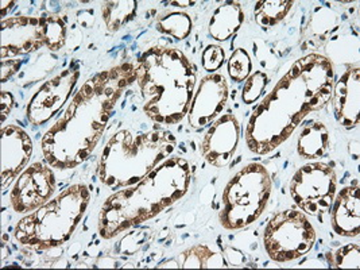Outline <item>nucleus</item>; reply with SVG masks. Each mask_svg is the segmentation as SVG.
<instances>
[{
	"instance_id": "2",
	"label": "nucleus",
	"mask_w": 360,
	"mask_h": 270,
	"mask_svg": "<svg viewBox=\"0 0 360 270\" xmlns=\"http://www.w3.org/2000/svg\"><path fill=\"white\" fill-rule=\"evenodd\" d=\"M333 82V65L327 57L313 53L297 60L250 118L248 149L255 154L277 149L308 114L326 107Z\"/></svg>"
},
{
	"instance_id": "9",
	"label": "nucleus",
	"mask_w": 360,
	"mask_h": 270,
	"mask_svg": "<svg viewBox=\"0 0 360 270\" xmlns=\"http://www.w3.org/2000/svg\"><path fill=\"white\" fill-rule=\"evenodd\" d=\"M336 186V173L332 167L313 162L295 172L289 189L295 204L302 211L317 217L332 205Z\"/></svg>"
},
{
	"instance_id": "18",
	"label": "nucleus",
	"mask_w": 360,
	"mask_h": 270,
	"mask_svg": "<svg viewBox=\"0 0 360 270\" xmlns=\"http://www.w3.org/2000/svg\"><path fill=\"white\" fill-rule=\"evenodd\" d=\"M245 19L240 3L226 1L219 6L210 22V33L217 41H226L239 30Z\"/></svg>"
},
{
	"instance_id": "10",
	"label": "nucleus",
	"mask_w": 360,
	"mask_h": 270,
	"mask_svg": "<svg viewBox=\"0 0 360 270\" xmlns=\"http://www.w3.org/2000/svg\"><path fill=\"white\" fill-rule=\"evenodd\" d=\"M79 77V68L70 67L41 85L27 104L29 122L34 126L49 122L69 99Z\"/></svg>"
},
{
	"instance_id": "7",
	"label": "nucleus",
	"mask_w": 360,
	"mask_h": 270,
	"mask_svg": "<svg viewBox=\"0 0 360 270\" xmlns=\"http://www.w3.org/2000/svg\"><path fill=\"white\" fill-rule=\"evenodd\" d=\"M271 189L270 174L263 165L250 164L240 169L224 188L220 224L227 230H240L257 221L269 202Z\"/></svg>"
},
{
	"instance_id": "31",
	"label": "nucleus",
	"mask_w": 360,
	"mask_h": 270,
	"mask_svg": "<svg viewBox=\"0 0 360 270\" xmlns=\"http://www.w3.org/2000/svg\"><path fill=\"white\" fill-rule=\"evenodd\" d=\"M0 105H1V122H4L6 115L10 114L13 105H14V99L11 96V94L6 92V91H1V95H0Z\"/></svg>"
},
{
	"instance_id": "26",
	"label": "nucleus",
	"mask_w": 360,
	"mask_h": 270,
	"mask_svg": "<svg viewBox=\"0 0 360 270\" xmlns=\"http://www.w3.org/2000/svg\"><path fill=\"white\" fill-rule=\"evenodd\" d=\"M330 264H333L332 266L335 268H340V269H359L360 265V250L359 245H345L343 248H340L339 250H336L332 259H329Z\"/></svg>"
},
{
	"instance_id": "22",
	"label": "nucleus",
	"mask_w": 360,
	"mask_h": 270,
	"mask_svg": "<svg viewBox=\"0 0 360 270\" xmlns=\"http://www.w3.org/2000/svg\"><path fill=\"white\" fill-rule=\"evenodd\" d=\"M138 3L130 1H107L103 3L101 13L103 19L110 32H117L124 25H127L136 14Z\"/></svg>"
},
{
	"instance_id": "13",
	"label": "nucleus",
	"mask_w": 360,
	"mask_h": 270,
	"mask_svg": "<svg viewBox=\"0 0 360 270\" xmlns=\"http://www.w3.org/2000/svg\"><path fill=\"white\" fill-rule=\"evenodd\" d=\"M229 101V85L224 76L213 73L205 76L198 85L196 95L189 108V124L202 129L212 123L224 110Z\"/></svg>"
},
{
	"instance_id": "15",
	"label": "nucleus",
	"mask_w": 360,
	"mask_h": 270,
	"mask_svg": "<svg viewBox=\"0 0 360 270\" xmlns=\"http://www.w3.org/2000/svg\"><path fill=\"white\" fill-rule=\"evenodd\" d=\"M33 154V142L29 134L15 124L1 129V189L13 184L26 168Z\"/></svg>"
},
{
	"instance_id": "28",
	"label": "nucleus",
	"mask_w": 360,
	"mask_h": 270,
	"mask_svg": "<svg viewBox=\"0 0 360 270\" xmlns=\"http://www.w3.org/2000/svg\"><path fill=\"white\" fill-rule=\"evenodd\" d=\"M267 75L263 72H255L252 76H250L246 80V84L243 86V101L247 104H251L261 96L267 85Z\"/></svg>"
},
{
	"instance_id": "29",
	"label": "nucleus",
	"mask_w": 360,
	"mask_h": 270,
	"mask_svg": "<svg viewBox=\"0 0 360 270\" xmlns=\"http://www.w3.org/2000/svg\"><path fill=\"white\" fill-rule=\"evenodd\" d=\"M226 60V53L223 48L210 45L205 51H202V67L208 72H214L223 65Z\"/></svg>"
},
{
	"instance_id": "27",
	"label": "nucleus",
	"mask_w": 360,
	"mask_h": 270,
	"mask_svg": "<svg viewBox=\"0 0 360 270\" xmlns=\"http://www.w3.org/2000/svg\"><path fill=\"white\" fill-rule=\"evenodd\" d=\"M251 72V60L245 49L233 51L229 61V73L233 82H245Z\"/></svg>"
},
{
	"instance_id": "4",
	"label": "nucleus",
	"mask_w": 360,
	"mask_h": 270,
	"mask_svg": "<svg viewBox=\"0 0 360 270\" xmlns=\"http://www.w3.org/2000/svg\"><path fill=\"white\" fill-rule=\"evenodd\" d=\"M143 111L160 124H176L189 112L196 69L182 51L155 46L143 53L135 68Z\"/></svg>"
},
{
	"instance_id": "12",
	"label": "nucleus",
	"mask_w": 360,
	"mask_h": 270,
	"mask_svg": "<svg viewBox=\"0 0 360 270\" xmlns=\"http://www.w3.org/2000/svg\"><path fill=\"white\" fill-rule=\"evenodd\" d=\"M46 46L42 17H13L1 20V60L33 53Z\"/></svg>"
},
{
	"instance_id": "1",
	"label": "nucleus",
	"mask_w": 360,
	"mask_h": 270,
	"mask_svg": "<svg viewBox=\"0 0 360 270\" xmlns=\"http://www.w3.org/2000/svg\"><path fill=\"white\" fill-rule=\"evenodd\" d=\"M136 79L131 63L103 70L85 82L41 141L51 168H77L98 146L115 105L124 89Z\"/></svg>"
},
{
	"instance_id": "3",
	"label": "nucleus",
	"mask_w": 360,
	"mask_h": 270,
	"mask_svg": "<svg viewBox=\"0 0 360 270\" xmlns=\"http://www.w3.org/2000/svg\"><path fill=\"white\" fill-rule=\"evenodd\" d=\"M191 181L189 162L169 157L138 184L117 191L104 202L98 215V234L111 239L155 218L185 196Z\"/></svg>"
},
{
	"instance_id": "6",
	"label": "nucleus",
	"mask_w": 360,
	"mask_h": 270,
	"mask_svg": "<svg viewBox=\"0 0 360 270\" xmlns=\"http://www.w3.org/2000/svg\"><path fill=\"white\" fill-rule=\"evenodd\" d=\"M91 200L89 189L82 184L69 186L33 214L19 220L14 236L20 245L37 250L60 248L82 221Z\"/></svg>"
},
{
	"instance_id": "25",
	"label": "nucleus",
	"mask_w": 360,
	"mask_h": 270,
	"mask_svg": "<svg viewBox=\"0 0 360 270\" xmlns=\"http://www.w3.org/2000/svg\"><path fill=\"white\" fill-rule=\"evenodd\" d=\"M336 23H338L336 14L328 7L320 6L311 14L308 23V30L311 32L313 39H319L320 42H324L328 35L332 32V29L336 26Z\"/></svg>"
},
{
	"instance_id": "17",
	"label": "nucleus",
	"mask_w": 360,
	"mask_h": 270,
	"mask_svg": "<svg viewBox=\"0 0 360 270\" xmlns=\"http://www.w3.org/2000/svg\"><path fill=\"white\" fill-rule=\"evenodd\" d=\"M332 229L338 236H359L360 198L359 181L355 180L349 186H345L338 195L332 208Z\"/></svg>"
},
{
	"instance_id": "24",
	"label": "nucleus",
	"mask_w": 360,
	"mask_h": 270,
	"mask_svg": "<svg viewBox=\"0 0 360 270\" xmlns=\"http://www.w3.org/2000/svg\"><path fill=\"white\" fill-rule=\"evenodd\" d=\"M157 29L176 39H185L192 32V19L184 13H170L158 18Z\"/></svg>"
},
{
	"instance_id": "21",
	"label": "nucleus",
	"mask_w": 360,
	"mask_h": 270,
	"mask_svg": "<svg viewBox=\"0 0 360 270\" xmlns=\"http://www.w3.org/2000/svg\"><path fill=\"white\" fill-rule=\"evenodd\" d=\"M179 265L184 269L227 268L224 257L211 250L207 245H197L181 253Z\"/></svg>"
},
{
	"instance_id": "5",
	"label": "nucleus",
	"mask_w": 360,
	"mask_h": 270,
	"mask_svg": "<svg viewBox=\"0 0 360 270\" xmlns=\"http://www.w3.org/2000/svg\"><path fill=\"white\" fill-rule=\"evenodd\" d=\"M176 149V138L167 130L132 134L122 130L105 143L98 165V177L111 189L135 186Z\"/></svg>"
},
{
	"instance_id": "11",
	"label": "nucleus",
	"mask_w": 360,
	"mask_h": 270,
	"mask_svg": "<svg viewBox=\"0 0 360 270\" xmlns=\"http://www.w3.org/2000/svg\"><path fill=\"white\" fill-rule=\"evenodd\" d=\"M56 192L53 170L41 162L26 169L13 186L10 202L18 214H29L50 202Z\"/></svg>"
},
{
	"instance_id": "23",
	"label": "nucleus",
	"mask_w": 360,
	"mask_h": 270,
	"mask_svg": "<svg viewBox=\"0 0 360 270\" xmlns=\"http://www.w3.org/2000/svg\"><path fill=\"white\" fill-rule=\"evenodd\" d=\"M295 1H258L255 4V20L262 27H273L292 10Z\"/></svg>"
},
{
	"instance_id": "30",
	"label": "nucleus",
	"mask_w": 360,
	"mask_h": 270,
	"mask_svg": "<svg viewBox=\"0 0 360 270\" xmlns=\"http://www.w3.org/2000/svg\"><path fill=\"white\" fill-rule=\"evenodd\" d=\"M20 67L19 60H1V82L4 83L7 79H10L14 73H17Z\"/></svg>"
},
{
	"instance_id": "20",
	"label": "nucleus",
	"mask_w": 360,
	"mask_h": 270,
	"mask_svg": "<svg viewBox=\"0 0 360 270\" xmlns=\"http://www.w3.org/2000/svg\"><path fill=\"white\" fill-rule=\"evenodd\" d=\"M42 19L45 25L46 46L51 51H63L75 35L80 37V32L76 29L75 23H69L66 15L49 14Z\"/></svg>"
},
{
	"instance_id": "14",
	"label": "nucleus",
	"mask_w": 360,
	"mask_h": 270,
	"mask_svg": "<svg viewBox=\"0 0 360 270\" xmlns=\"http://www.w3.org/2000/svg\"><path fill=\"white\" fill-rule=\"evenodd\" d=\"M240 138V124L233 115L217 119L201 142V154L214 168L227 167L236 152Z\"/></svg>"
},
{
	"instance_id": "32",
	"label": "nucleus",
	"mask_w": 360,
	"mask_h": 270,
	"mask_svg": "<svg viewBox=\"0 0 360 270\" xmlns=\"http://www.w3.org/2000/svg\"><path fill=\"white\" fill-rule=\"evenodd\" d=\"M160 268H180V265L177 261H169V262H165L162 265H160Z\"/></svg>"
},
{
	"instance_id": "19",
	"label": "nucleus",
	"mask_w": 360,
	"mask_h": 270,
	"mask_svg": "<svg viewBox=\"0 0 360 270\" xmlns=\"http://www.w3.org/2000/svg\"><path fill=\"white\" fill-rule=\"evenodd\" d=\"M329 133L324 123L311 122L304 126L298 138V154L304 160H317L327 154Z\"/></svg>"
},
{
	"instance_id": "16",
	"label": "nucleus",
	"mask_w": 360,
	"mask_h": 270,
	"mask_svg": "<svg viewBox=\"0 0 360 270\" xmlns=\"http://www.w3.org/2000/svg\"><path fill=\"white\" fill-rule=\"evenodd\" d=\"M333 108L338 122L347 129L359 123V67H349L340 76L333 89Z\"/></svg>"
},
{
	"instance_id": "8",
	"label": "nucleus",
	"mask_w": 360,
	"mask_h": 270,
	"mask_svg": "<svg viewBox=\"0 0 360 270\" xmlns=\"http://www.w3.org/2000/svg\"><path fill=\"white\" fill-rule=\"evenodd\" d=\"M314 242L316 233L311 221L295 210L274 215L263 236L264 250L276 262H290L304 257L313 249Z\"/></svg>"
},
{
	"instance_id": "33",
	"label": "nucleus",
	"mask_w": 360,
	"mask_h": 270,
	"mask_svg": "<svg viewBox=\"0 0 360 270\" xmlns=\"http://www.w3.org/2000/svg\"><path fill=\"white\" fill-rule=\"evenodd\" d=\"M170 4L176 6V7H186V6L192 4V1H172Z\"/></svg>"
}]
</instances>
